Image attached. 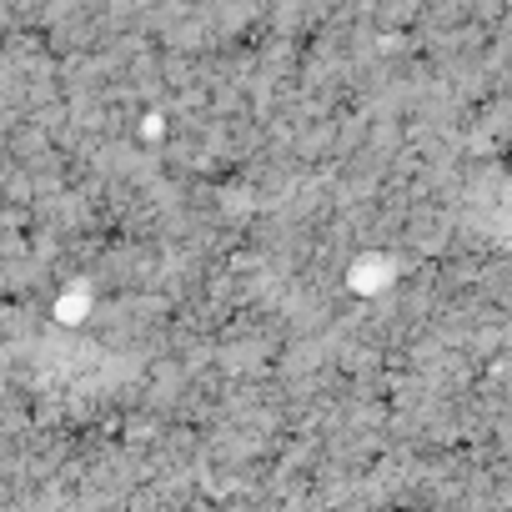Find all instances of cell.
<instances>
[{"label": "cell", "instance_id": "6da1fadb", "mask_svg": "<svg viewBox=\"0 0 512 512\" xmlns=\"http://www.w3.org/2000/svg\"><path fill=\"white\" fill-rule=\"evenodd\" d=\"M502 221H507V236H512V191L502 196Z\"/></svg>", "mask_w": 512, "mask_h": 512}]
</instances>
